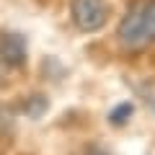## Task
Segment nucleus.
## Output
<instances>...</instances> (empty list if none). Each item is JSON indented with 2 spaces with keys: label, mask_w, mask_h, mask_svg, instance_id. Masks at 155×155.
<instances>
[{
  "label": "nucleus",
  "mask_w": 155,
  "mask_h": 155,
  "mask_svg": "<svg viewBox=\"0 0 155 155\" xmlns=\"http://www.w3.org/2000/svg\"><path fill=\"white\" fill-rule=\"evenodd\" d=\"M26 39L21 34H0V60L8 67H21L26 65Z\"/></svg>",
  "instance_id": "obj_3"
},
{
  "label": "nucleus",
  "mask_w": 155,
  "mask_h": 155,
  "mask_svg": "<svg viewBox=\"0 0 155 155\" xmlns=\"http://www.w3.org/2000/svg\"><path fill=\"white\" fill-rule=\"evenodd\" d=\"M140 21H142L145 41H155V0L140 5Z\"/></svg>",
  "instance_id": "obj_4"
},
{
  "label": "nucleus",
  "mask_w": 155,
  "mask_h": 155,
  "mask_svg": "<svg viewBox=\"0 0 155 155\" xmlns=\"http://www.w3.org/2000/svg\"><path fill=\"white\" fill-rule=\"evenodd\" d=\"M129 114H132V106H129V104H124V106H119V109H116L114 114H111V122H114V124H124Z\"/></svg>",
  "instance_id": "obj_5"
},
{
  "label": "nucleus",
  "mask_w": 155,
  "mask_h": 155,
  "mask_svg": "<svg viewBox=\"0 0 155 155\" xmlns=\"http://www.w3.org/2000/svg\"><path fill=\"white\" fill-rule=\"evenodd\" d=\"M116 36H119L124 49H142L147 44L142 34V21H140V5L129 8V13L122 18V23L116 28Z\"/></svg>",
  "instance_id": "obj_2"
},
{
  "label": "nucleus",
  "mask_w": 155,
  "mask_h": 155,
  "mask_svg": "<svg viewBox=\"0 0 155 155\" xmlns=\"http://www.w3.org/2000/svg\"><path fill=\"white\" fill-rule=\"evenodd\" d=\"M70 13L80 31L93 34L98 28H104L106 18H109V5H106V0H72Z\"/></svg>",
  "instance_id": "obj_1"
}]
</instances>
